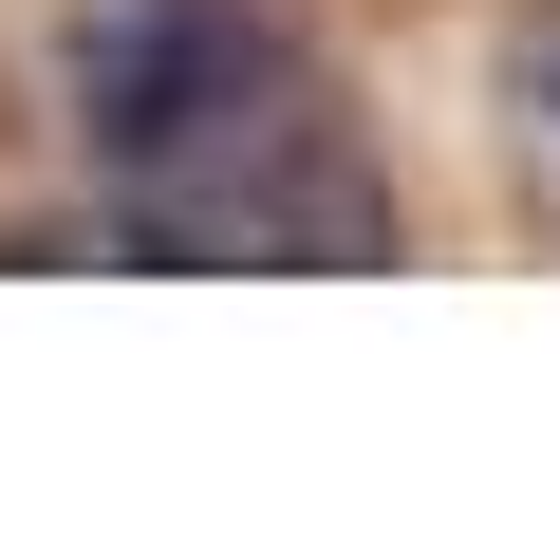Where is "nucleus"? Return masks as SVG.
Wrapping results in <instances>:
<instances>
[{
    "instance_id": "f257e3e1",
    "label": "nucleus",
    "mask_w": 560,
    "mask_h": 560,
    "mask_svg": "<svg viewBox=\"0 0 560 560\" xmlns=\"http://www.w3.org/2000/svg\"><path fill=\"white\" fill-rule=\"evenodd\" d=\"M75 150L150 261H300L355 280L411 243L393 150L355 131L337 57L280 0H94L75 20Z\"/></svg>"
},
{
    "instance_id": "f03ea898",
    "label": "nucleus",
    "mask_w": 560,
    "mask_h": 560,
    "mask_svg": "<svg viewBox=\"0 0 560 560\" xmlns=\"http://www.w3.org/2000/svg\"><path fill=\"white\" fill-rule=\"evenodd\" d=\"M523 113H541V131H560V38H523Z\"/></svg>"
}]
</instances>
